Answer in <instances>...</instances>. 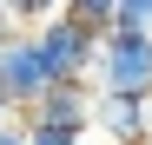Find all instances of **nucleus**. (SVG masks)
Listing matches in <instances>:
<instances>
[{"label": "nucleus", "mask_w": 152, "mask_h": 145, "mask_svg": "<svg viewBox=\"0 0 152 145\" xmlns=\"http://www.w3.org/2000/svg\"><path fill=\"white\" fill-rule=\"evenodd\" d=\"M7 7H13V0H7ZM13 13H20V7H13Z\"/></svg>", "instance_id": "ddd939ff"}, {"label": "nucleus", "mask_w": 152, "mask_h": 145, "mask_svg": "<svg viewBox=\"0 0 152 145\" xmlns=\"http://www.w3.org/2000/svg\"><path fill=\"white\" fill-rule=\"evenodd\" d=\"M7 138H13V125H7V119H0V145H7Z\"/></svg>", "instance_id": "9b49d317"}, {"label": "nucleus", "mask_w": 152, "mask_h": 145, "mask_svg": "<svg viewBox=\"0 0 152 145\" xmlns=\"http://www.w3.org/2000/svg\"><path fill=\"white\" fill-rule=\"evenodd\" d=\"M20 145H86V132H60V125H27V119H20Z\"/></svg>", "instance_id": "0eeeda50"}, {"label": "nucleus", "mask_w": 152, "mask_h": 145, "mask_svg": "<svg viewBox=\"0 0 152 145\" xmlns=\"http://www.w3.org/2000/svg\"><path fill=\"white\" fill-rule=\"evenodd\" d=\"M46 86H53V72H46L40 40H33V33H13L7 46H0V99H7L13 112H27Z\"/></svg>", "instance_id": "20e7f679"}, {"label": "nucleus", "mask_w": 152, "mask_h": 145, "mask_svg": "<svg viewBox=\"0 0 152 145\" xmlns=\"http://www.w3.org/2000/svg\"><path fill=\"white\" fill-rule=\"evenodd\" d=\"M66 13H73V20H86V27H99V33H113V27H119V0H66Z\"/></svg>", "instance_id": "423d86ee"}, {"label": "nucleus", "mask_w": 152, "mask_h": 145, "mask_svg": "<svg viewBox=\"0 0 152 145\" xmlns=\"http://www.w3.org/2000/svg\"><path fill=\"white\" fill-rule=\"evenodd\" d=\"M119 27H139V33H152V0H119Z\"/></svg>", "instance_id": "6e6552de"}, {"label": "nucleus", "mask_w": 152, "mask_h": 145, "mask_svg": "<svg viewBox=\"0 0 152 145\" xmlns=\"http://www.w3.org/2000/svg\"><path fill=\"white\" fill-rule=\"evenodd\" d=\"M20 119H27V125H60V132H93V119H99V86H93V79H53Z\"/></svg>", "instance_id": "7ed1b4c3"}, {"label": "nucleus", "mask_w": 152, "mask_h": 145, "mask_svg": "<svg viewBox=\"0 0 152 145\" xmlns=\"http://www.w3.org/2000/svg\"><path fill=\"white\" fill-rule=\"evenodd\" d=\"M33 40H40L53 79H93V59H99V40H106V33L86 27V20H73V13L60 7V13H46L40 27H33Z\"/></svg>", "instance_id": "f257e3e1"}, {"label": "nucleus", "mask_w": 152, "mask_h": 145, "mask_svg": "<svg viewBox=\"0 0 152 145\" xmlns=\"http://www.w3.org/2000/svg\"><path fill=\"white\" fill-rule=\"evenodd\" d=\"M145 145H152V138H145Z\"/></svg>", "instance_id": "4468645a"}, {"label": "nucleus", "mask_w": 152, "mask_h": 145, "mask_svg": "<svg viewBox=\"0 0 152 145\" xmlns=\"http://www.w3.org/2000/svg\"><path fill=\"white\" fill-rule=\"evenodd\" d=\"M7 145H20V125H13V138H7Z\"/></svg>", "instance_id": "f8f14e48"}, {"label": "nucleus", "mask_w": 152, "mask_h": 145, "mask_svg": "<svg viewBox=\"0 0 152 145\" xmlns=\"http://www.w3.org/2000/svg\"><path fill=\"white\" fill-rule=\"evenodd\" d=\"M99 132L106 145H145L152 138V92H99Z\"/></svg>", "instance_id": "39448f33"}, {"label": "nucleus", "mask_w": 152, "mask_h": 145, "mask_svg": "<svg viewBox=\"0 0 152 145\" xmlns=\"http://www.w3.org/2000/svg\"><path fill=\"white\" fill-rule=\"evenodd\" d=\"M93 86H99V92H152V33L113 27L106 40H99Z\"/></svg>", "instance_id": "f03ea898"}, {"label": "nucleus", "mask_w": 152, "mask_h": 145, "mask_svg": "<svg viewBox=\"0 0 152 145\" xmlns=\"http://www.w3.org/2000/svg\"><path fill=\"white\" fill-rule=\"evenodd\" d=\"M13 7H20V20H33V27H40V20H46V13H60L66 0H13Z\"/></svg>", "instance_id": "1a4fd4ad"}, {"label": "nucleus", "mask_w": 152, "mask_h": 145, "mask_svg": "<svg viewBox=\"0 0 152 145\" xmlns=\"http://www.w3.org/2000/svg\"><path fill=\"white\" fill-rule=\"evenodd\" d=\"M13 33H20V13H13V7H7V0H0V46H7V40H13Z\"/></svg>", "instance_id": "9d476101"}]
</instances>
